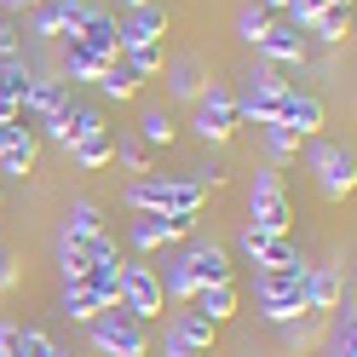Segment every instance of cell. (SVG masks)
<instances>
[{
    "label": "cell",
    "instance_id": "obj_1",
    "mask_svg": "<svg viewBox=\"0 0 357 357\" xmlns=\"http://www.w3.org/2000/svg\"><path fill=\"white\" fill-rule=\"evenodd\" d=\"M208 185L202 178H132L127 208L132 213H202Z\"/></svg>",
    "mask_w": 357,
    "mask_h": 357
},
{
    "label": "cell",
    "instance_id": "obj_2",
    "mask_svg": "<svg viewBox=\"0 0 357 357\" xmlns=\"http://www.w3.org/2000/svg\"><path fill=\"white\" fill-rule=\"evenodd\" d=\"M305 259H288V265H259V305L271 323H300L305 317Z\"/></svg>",
    "mask_w": 357,
    "mask_h": 357
},
{
    "label": "cell",
    "instance_id": "obj_3",
    "mask_svg": "<svg viewBox=\"0 0 357 357\" xmlns=\"http://www.w3.org/2000/svg\"><path fill=\"white\" fill-rule=\"evenodd\" d=\"M248 225H254V231H271V236H288V225H294V208H288V190H282V167H271V162L254 173Z\"/></svg>",
    "mask_w": 357,
    "mask_h": 357
},
{
    "label": "cell",
    "instance_id": "obj_4",
    "mask_svg": "<svg viewBox=\"0 0 357 357\" xmlns=\"http://www.w3.org/2000/svg\"><path fill=\"white\" fill-rule=\"evenodd\" d=\"M86 328H93V346H98L104 357H150V346H144V323L132 317V311H121V305H104Z\"/></svg>",
    "mask_w": 357,
    "mask_h": 357
},
{
    "label": "cell",
    "instance_id": "obj_5",
    "mask_svg": "<svg viewBox=\"0 0 357 357\" xmlns=\"http://www.w3.org/2000/svg\"><path fill=\"white\" fill-rule=\"evenodd\" d=\"M242 121H236V98L225 93V86H202V93H196V139L202 144H225L231 132H236Z\"/></svg>",
    "mask_w": 357,
    "mask_h": 357
},
{
    "label": "cell",
    "instance_id": "obj_6",
    "mask_svg": "<svg viewBox=\"0 0 357 357\" xmlns=\"http://www.w3.org/2000/svg\"><path fill=\"white\" fill-rule=\"evenodd\" d=\"M311 173H317V190L328 196V202H346L351 185H357V162L340 144H311Z\"/></svg>",
    "mask_w": 357,
    "mask_h": 357
},
{
    "label": "cell",
    "instance_id": "obj_7",
    "mask_svg": "<svg viewBox=\"0 0 357 357\" xmlns=\"http://www.w3.org/2000/svg\"><path fill=\"white\" fill-rule=\"evenodd\" d=\"M190 231H196V213H139L132 219V248L155 254V248H173V242L190 236Z\"/></svg>",
    "mask_w": 357,
    "mask_h": 357
},
{
    "label": "cell",
    "instance_id": "obj_8",
    "mask_svg": "<svg viewBox=\"0 0 357 357\" xmlns=\"http://www.w3.org/2000/svg\"><path fill=\"white\" fill-rule=\"evenodd\" d=\"M121 311H132V317H155L162 311V282H155L150 265H121V294H116Z\"/></svg>",
    "mask_w": 357,
    "mask_h": 357
},
{
    "label": "cell",
    "instance_id": "obj_9",
    "mask_svg": "<svg viewBox=\"0 0 357 357\" xmlns=\"http://www.w3.org/2000/svg\"><path fill=\"white\" fill-rule=\"evenodd\" d=\"M178 259H185V271H190V282H196V288H208V282H236V265H231V254L219 248V242L185 248Z\"/></svg>",
    "mask_w": 357,
    "mask_h": 357
},
{
    "label": "cell",
    "instance_id": "obj_10",
    "mask_svg": "<svg viewBox=\"0 0 357 357\" xmlns=\"http://www.w3.org/2000/svg\"><path fill=\"white\" fill-rule=\"evenodd\" d=\"M277 121L294 132V139H311V132H323V98H317V93H300V86H288Z\"/></svg>",
    "mask_w": 357,
    "mask_h": 357
},
{
    "label": "cell",
    "instance_id": "obj_11",
    "mask_svg": "<svg viewBox=\"0 0 357 357\" xmlns=\"http://www.w3.org/2000/svg\"><path fill=\"white\" fill-rule=\"evenodd\" d=\"M70 104V93H63V81L58 75H35L29 81V93H24V121H35V127H47L58 109Z\"/></svg>",
    "mask_w": 357,
    "mask_h": 357
},
{
    "label": "cell",
    "instance_id": "obj_12",
    "mask_svg": "<svg viewBox=\"0 0 357 357\" xmlns=\"http://www.w3.org/2000/svg\"><path fill=\"white\" fill-rule=\"evenodd\" d=\"M116 29H121V47H150V40L167 35V12L155 6V0H150V6H127V17Z\"/></svg>",
    "mask_w": 357,
    "mask_h": 357
},
{
    "label": "cell",
    "instance_id": "obj_13",
    "mask_svg": "<svg viewBox=\"0 0 357 357\" xmlns=\"http://www.w3.org/2000/svg\"><path fill=\"white\" fill-rule=\"evenodd\" d=\"M75 40H81L93 58H104V63H116V58H121V29H116V17L98 12V6H93V17L75 29Z\"/></svg>",
    "mask_w": 357,
    "mask_h": 357
},
{
    "label": "cell",
    "instance_id": "obj_14",
    "mask_svg": "<svg viewBox=\"0 0 357 357\" xmlns=\"http://www.w3.org/2000/svg\"><path fill=\"white\" fill-rule=\"evenodd\" d=\"M242 254H248L254 265H288V259H300V254H294V242H288V236L254 231V225H242Z\"/></svg>",
    "mask_w": 357,
    "mask_h": 357
},
{
    "label": "cell",
    "instance_id": "obj_15",
    "mask_svg": "<svg viewBox=\"0 0 357 357\" xmlns=\"http://www.w3.org/2000/svg\"><path fill=\"white\" fill-rule=\"evenodd\" d=\"M213 328H219V323H208L202 311H178V317L167 323V334H173L178 346H190L196 357H208V351H213Z\"/></svg>",
    "mask_w": 357,
    "mask_h": 357
},
{
    "label": "cell",
    "instance_id": "obj_16",
    "mask_svg": "<svg viewBox=\"0 0 357 357\" xmlns=\"http://www.w3.org/2000/svg\"><path fill=\"white\" fill-rule=\"evenodd\" d=\"M190 305L202 311L208 323H225V317H236V282H208V288H196Z\"/></svg>",
    "mask_w": 357,
    "mask_h": 357
},
{
    "label": "cell",
    "instance_id": "obj_17",
    "mask_svg": "<svg viewBox=\"0 0 357 357\" xmlns=\"http://www.w3.org/2000/svg\"><path fill=\"white\" fill-rule=\"evenodd\" d=\"M277 116H282V93H254V86H242V93H236V121L271 127Z\"/></svg>",
    "mask_w": 357,
    "mask_h": 357
},
{
    "label": "cell",
    "instance_id": "obj_18",
    "mask_svg": "<svg viewBox=\"0 0 357 357\" xmlns=\"http://www.w3.org/2000/svg\"><path fill=\"white\" fill-rule=\"evenodd\" d=\"M334 305H340V271L334 265L305 271V311H334Z\"/></svg>",
    "mask_w": 357,
    "mask_h": 357
},
{
    "label": "cell",
    "instance_id": "obj_19",
    "mask_svg": "<svg viewBox=\"0 0 357 357\" xmlns=\"http://www.w3.org/2000/svg\"><path fill=\"white\" fill-rule=\"evenodd\" d=\"M259 58L271 63V70H288V63H300V58H305V47H300V35H294V29L271 24V35L259 40Z\"/></svg>",
    "mask_w": 357,
    "mask_h": 357
},
{
    "label": "cell",
    "instance_id": "obj_20",
    "mask_svg": "<svg viewBox=\"0 0 357 357\" xmlns=\"http://www.w3.org/2000/svg\"><path fill=\"white\" fill-rule=\"evenodd\" d=\"M29 167H35V132L17 127L6 139V150H0V178H24Z\"/></svg>",
    "mask_w": 357,
    "mask_h": 357
},
{
    "label": "cell",
    "instance_id": "obj_21",
    "mask_svg": "<svg viewBox=\"0 0 357 357\" xmlns=\"http://www.w3.org/2000/svg\"><path fill=\"white\" fill-rule=\"evenodd\" d=\"M305 29L323 35V40H346V35H351V6H346V0H323V6L311 12Z\"/></svg>",
    "mask_w": 357,
    "mask_h": 357
},
{
    "label": "cell",
    "instance_id": "obj_22",
    "mask_svg": "<svg viewBox=\"0 0 357 357\" xmlns=\"http://www.w3.org/2000/svg\"><path fill=\"white\" fill-rule=\"evenodd\" d=\"M202 81H208V75H202V58H196V52H190V58H173V70H167V93H173V98L196 104Z\"/></svg>",
    "mask_w": 357,
    "mask_h": 357
},
{
    "label": "cell",
    "instance_id": "obj_23",
    "mask_svg": "<svg viewBox=\"0 0 357 357\" xmlns=\"http://www.w3.org/2000/svg\"><path fill=\"white\" fill-rule=\"evenodd\" d=\"M58 58H63V75H70V81H93V86H98V75H104V58H93V52H86L75 35H63V52H58Z\"/></svg>",
    "mask_w": 357,
    "mask_h": 357
},
{
    "label": "cell",
    "instance_id": "obj_24",
    "mask_svg": "<svg viewBox=\"0 0 357 357\" xmlns=\"http://www.w3.org/2000/svg\"><path fill=\"white\" fill-rule=\"evenodd\" d=\"M70 155H75V167L98 173V167H109V155H116V139H109V127H104V132H93V139L70 144Z\"/></svg>",
    "mask_w": 357,
    "mask_h": 357
},
{
    "label": "cell",
    "instance_id": "obj_25",
    "mask_svg": "<svg viewBox=\"0 0 357 357\" xmlns=\"http://www.w3.org/2000/svg\"><path fill=\"white\" fill-rule=\"evenodd\" d=\"M63 219H70V225H63V236H104V219H98V202H86V196H75V202H70V213H63Z\"/></svg>",
    "mask_w": 357,
    "mask_h": 357
},
{
    "label": "cell",
    "instance_id": "obj_26",
    "mask_svg": "<svg viewBox=\"0 0 357 357\" xmlns=\"http://www.w3.org/2000/svg\"><path fill=\"white\" fill-rule=\"evenodd\" d=\"M98 294H93V288H86V282H63V317H75V323H93L98 317Z\"/></svg>",
    "mask_w": 357,
    "mask_h": 357
},
{
    "label": "cell",
    "instance_id": "obj_27",
    "mask_svg": "<svg viewBox=\"0 0 357 357\" xmlns=\"http://www.w3.org/2000/svg\"><path fill=\"white\" fill-rule=\"evenodd\" d=\"M139 86H144V81L132 75L121 58H116V63H104V75H98V93H104V98H132Z\"/></svg>",
    "mask_w": 357,
    "mask_h": 357
},
{
    "label": "cell",
    "instance_id": "obj_28",
    "mask_svg": "<svg viewBox=\"0 0 357 357\" xmlns=\"http://www.w3.org/2000/svg\"><path fill=\"white\" fill-rule=\"evenodd\" d=\"M121 63H127L139 81H150L155 70H162V40H150V47H121Z\"/></svg>",
    "mask_w": 357,
    "mask_h": 357
},
{
    "label": "cell",
    "instance_id": "obj_29",
    "mask_svg": "<svg viewBox=\"0 0 357 357\" xmlns=\"http://www.w3.org/2000/svg\"><path fill=\"white\" fill-rule=\"evenodd\" d=\"M86 17H93V0H52V24H58V35H75Z\"/></svg>",
    "mask_w": 357,
    "mask_h": 357
},
{
    "label": "cell",
    "instance_id": "obj_30",
    "mask_svg": "<svg viewBox=\"0 0 357 357\" xmlns=\"http://www.w3.org/2000/svg\"><path fill=\"white\" fill-rule=\"evenodd\" d=\"M265 150H271V167H282V162H294V155H300V139L282 121H271V127H265Z\"/></svg>",
    "mask_w": 357,
    "mask_h": 357
},
{
    "label": "cell",
    "instance_id": "obj_31",
    "mask_svg": "<svg viewBox=\"0 0 357 357\" xmlns=\"http://www.w3.org/2000/svg\"><path fill=\"white\" fill-rule=\"evenodd\" d=\"M236 35L248 40V47H259V40L271 35V12H265V6H242L236 12Z\"/></svg>",
    "mask_w": 357,
    "mask_h": 357
},
{
    "label": "cell",
    "instance_id": "obj_32",
    "mask_svg": "<svg viewBox=\"0 0 357 357\" xmlns=\"http://www.w3.org/2000/svg\"><path fill=\"white\" fill-rule=\"evenodd\" d=\"M116 155L127 173H150V144L139 139V132H127V139H116Z\"/></svg>",
    "mask_w": 357,
    "mask_h": 357
},
{
    "label": "cell",
    "instance_id": "obj_33",
    "mask_svg": "<svg viewBox=\"0 0 357 357\" xmlns=\"http://www.w3.org/2000/svg\"><path fill=\"white\" fill-rule=\"evenodd\" d=\"M139 139L155 150V144H173V121L162 116V109H144V116H139Z\"/></svg>",
    "mask_w": 357,
    "mask_h": 357
},
{
    "label": "cell",
    "instance_id": "obj_34",
    "mask_svg": "<svg viewBox=\"0 0 357 357\" xmlns=\"http://www.w3.org/2000/svg\"><path fill=\"white\" fill-rule=\"evenodd\" d=\"M17 357H63L40 328H17Z\"/></svg>",
    "mask_w": 357,
    "mask_h": 357
},
{
    "label": "cell",
    "instance_id": "obj_35",
    "mask_svg": "<svg viewBox=\"0 0 357 357\" xmlns=\"http://www.w3.org/2000/svg\"><path fill=\"white\" fill-rule=\"evenodd\" d=\"M242 86H254V93H288V81L271 70V63H254V70H248V81H242Z\"/></svg>",
    "mask_w": 357,
    "mask_h": 357
},
{
    "label": "cell",
    "instance_id": "obj_36",
    "mask_svg": "<svg viewBox=\"0 0 357 357\" xmlns=\"http://www.w3.org/2000/svg\"><path fill=\"white\" fill-rule=\"evenodd\" d=\"M328 357H357V334H351V305H346L340 328H334V351H328Z\"/></svg>",
    "mask_w": 357,
    "mask_h": 357
},
{
    "label": "cell",
    "instance_id": "obj_37",
    "mask_svg": "<svg viewBox=\"0 0 357 357\" xmlns=\"http://www.w3.org/2000/svg\"><path fill=\"white\" fill-rule=\"evenodd\" d=\"M17 328H24V323L0 317V357H17Z\"/></svg>",
    "mask_w": 357,
    "mask_h": 357
},
{
    "label": "cell",
    "instance_id": "obj_38",
    "mask_svg": "<svg viewBox=\"0 0 357 357\" xmlns=\"http://www.w3.org/2000/svg\"><path fill=\"white\" fill-rule=\"evenodd\" d=\"M12 288H17V259L0 248V294H12Z\"/></svg>",
    "mask_w": 357,
    "mask_h": 357
},
{
    "label": "cell",
    "instance_id": "obj_39",
    "mask_svg": "<svg viewBox=\"0 0 357 357\" xmlns=\"http://www.w3.org/2000/svg\"><path fill=\"white\" fill-rule=\"evenodd\" d=\"M12 58H17V29L0 24V63H12Z\"/></svg>",
    "mask_w": 357,
    "mask_h": 357
},
{
    "label": "cell",
    "instance_id": "obj_40",
    "mask_svg": "<svg viewBox=\"0 0 357 357\" xmlns=\"http://www.w3.org/2000/svg\"><path fill=\"white\" fill-rule=\"evenodd\" d=\"M162 357H196V351H190V346H178L173 334H167V340H162Z\"/></svg>",
    "mask_w": 357,
    "mask_h": 357
},
{
    "label": "cell",
    "instance_id": "obj_41",
    "mask_svg": "<svg viewBox=\"0 0 357 357\" xmlns=\"http://www.w3.org/2000/svg\"><path fill=\"white\" fill-rule=\"evenodd\" d=\"M6 12H24V6H47V0H0Z\"/></svg>",
    "mask_w": 357,
    "mask_h": 357
},
{
    "label": "cell",
    "instance_id": "obj_42",
    "mask_svg": "<svg viewBox=\"0 0 357 357\" xmlns=\"http://www.w3.org/2000/svg\"><path fill=\"white\" fill-rule=\"evenodd\" d=\"M17 127H24V121H0V150H6V139H12Z\"/></svg>",
    "mask_w": 357,
    "mask_h": 357
},
{
    "label": "cell",
    "instance_id": "obj_43",
    "mask_svg": "<svg viewBox=\"0 0 357 357\" xmlns=\"http://www.w3.org/2000/svg\"><path fill=\"white\" fill-rule=\"evenodd\" d=\"M254 6H265V12H282V6H288V0H254Z\"/></svg>",
    "mask_w": 357,
    "mask_h": 357
},
{
    "label": "cell",
    "instance_id": "obj_44",
    "mask_svg": "<svg viewBox=\"0 0 357 357\" xmlns=\"http://www.w3.org/2000/svg\"><path fill=\"white\" fill-rule=\"evenodd\" d=\"M127 6H150V0H127Z\"/></svg>",
    "mask_w": 357,
    "mask_h": 357
}]
</instances>
